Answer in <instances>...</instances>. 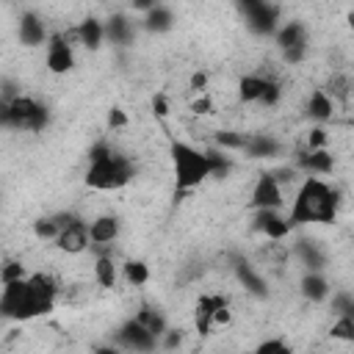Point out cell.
<instances>
[{
  "mask_svg": "<svg viewBox=\"0 0 354 354\" xmlns=\"http://www.w3.org/2000/svg\"><path fill=\"white\" fill-rule=\"evenodd\" d=\"M55 246H58L61 252H66V254H80V252H86V249H88V224L75 216L66 227H61V232H58V238H55Z\"/></svg>",
  "mask_w": 354,
  "mask_h": 354,
  "instance_id": "11",
  "label": "cell"
},
{
  "mask_svg": "<svg viewBox=\"0 0 354 354\" xmlns=\"http://www.w3.org/2000/svg\"><path fill=\"white\" fill-rule=\"evenodd\" d=\"M152 111H155V116H160V119L169 116V100H166V94H155V97H152Z\"/></svg>",
  "mask_w": 354,
  "mask_h": 354,
  "instance_id": "43",
  "label": "cell"
},
{
  "mask_svg": "<svg viewBox=\"0 0 354 354\" xmlns=\"http://www.w3.org/2000/svg\"><path fill=\"white\" fill-rule=\"evenodd\" d=\"M188 88L196 91V94H205V88H207V72H194L191 80H188Z\"/></svg>",
  "mask_w": 354,
  "mask_h": 354,
  "instance_id": "42",
  "label": "cell"
},
{
  "mask_svg": "<svg viewBox=\"0 0 354 354\" xmlns=\"http://www.w3.org/2000/svg\"><path fill=\"white\" fill-rule=\"evenodd\" d=\"M50 310H53V304L41 301L30 290L28 277L25 279H17V282H8L0 290V318H8V321H30V318L47 315Z\"/></svg>",
  "mask_w": 354,
  "mask_h": 354,
  "instance_id": "4",
  "label": "cell"
},
{
  "mask_svg": "<svg viewBox=\"0 0 354 354\" xmlns=\"http://www.w3.org/2000/svg\"><path fill=\"white\" fill-rule=\"evenodd\" d=\"M241 14L246 17V28L257 36H274L279 28V8L263 0H246L238 6Z\"/></svg>",
  "mask_w": 354,
  "mask_h": 354,
  "instance_id": "6",
  "label": "cell"
},
{
  "mask_svg": "<svg viewBox=\"0 0 354 354\" xmlns=\"http://www.w3.org/2000/svg\"><path fill=\"white\" fill-rule=\"evenodd\" d=\"M277 39V47L282 50V58L288 64H299L304 61V53H307V28L301 22H282L274 33Z\"/></svg>",
  "mask_w": 354,
  "mask_h": 354,
  "instance_id": "7",
  "label": "cell"
},
{
  "mask_svg": "<svg viewBox=\"0 0 354 354\" xmlns=\"http://www.w3.org/2000/svg\"><path fill=\"white\" fill-rule=\"evenodd\" d=\"M8 100H11V97H3V94H0V127H11V108H8Z\"/></svg>",
  "mask_w": 354,
  "mask_h": 354,
  "instance_id": "45",
  "label": "cell"
},
{
  "mask_svg": "<svg viewBox=\"0 0 354 354\" xmlns=\"http://www.w3.org/2000/svg\"><path fill=\"white\" fill-rule=\"evenodd\" d=\"M171 25H174L171 8L160 6V3H152V8L144 11V28L149 33H166V30H171Z\"/></svg>",
  "mask_w": 354,
  "mask_h": 354,
  "instance_id": "21",
  "label": "cell"
},
{
  "mask_svg": "<svg viewBox=\"0 0 354 354\" xmlns=\"http://www.w3.org/2000/svg\"><path fill=\"white\" fill-rule=\"evenodd\" d=\"M299 254L304 257V263H307V268H310V271H318V268H324V254H318L313 243L307 246V241H301V243H299Z\"/></svg>",
  "mask_w": 354,
  "mask_h": 354,
  "instance_id": "36",
  "label": "cell"
},
{
  "mask_svg": "<svg viewBox=\"0 0 354 354\" xmlns=\"http://www.w3.org/2000/svg\"><path fill=\"white\" fill-rule=\"evenodd\" d=\"M337 205H340L337 188H332L321 177H304V183L299 185V191L293 196L288 221H290V227L329 224L337 216Z\"/></svg>",
  "mask_w": 354,
  "mask_h": 354,
  "instance_id": "1",
  "label": "cell"
},
{
  "mask_svg": "<svg viewBox=\"0 0 354 354\" xmlns=\"http://www.w3.org/2000/svg\"><path fill=\"white\" fill-rule=\"evenodd\" d=\"M224 301H227L224 296H213V293H202V296L196 299L194 326H196L199 335H210V329H213V310H216L218 304H224Z\"/></svg>",
  "mask_w": 354,
  "mask_h": 354,
  "instance_id": "15",
  "label": "cell"
},
{
  "mask_svg": "<svg viewBox=\"0 0 354 354\" xmlns=\"http://www.w3.org/2000/svg\"><path fill=\"white\" fill-rule=\"evenodd\" d=\"M94 354H122V351H119L116 346H100V348H97Z\"/></svg>",
  "mask_w": 354,
  "mask_h": 354,
  "instance_id": "47",
  "label": "cell"
},
{
  "mask_svg": "<svg viewBox=\"0 0 354 354\" xmlns=\"http://www.w3.org/2000/svg\"><path fill=\"white\" fill-rule=\"evenodd\" d=\"M296 169L307 177H324L335 169V158L329 149H304L296 155Z\"/></svg>",
  "mask_w": 354,
  "mask_h": 354,
  "instance_id": "12",
  "label": "cell"
},
{
  "mask_svg": "<svg viewBox=\"0 0 354 354\" xmlns=\"http://www.w3.org/2000/svg\"><path fill=\"white\" fill-rule=\"evenodd\" d=\"M183 343V332L180 329H166L163 335V348H177Z\"/></svg>",
  "mask_w": 354,
  "mask_h": 354,
  "instance_id": "44",
  "label": "cell"
},
{
  "mask_svg": "<svg viewBox=\"0 0 354 354\" xmlns=\"http://www.w3.org/2000/svg\"><path fill=\"white\" fill-rule=\"evenodd\" d=\"M122 277H124L127 285L141 288V285L149 282V266H147L144 260H127V263L122 266Z\"/></svg>",
  "mask_w": 354,
  "mask_h": 354,
  "instance_id": "28",
  "label": "cell"
},
{
  "mask_svg": "<svg viewBox=\"0 0 354 354\" xmlns=\"http://www.w3.org/2000/svg\"><path fill=\"white\" fill-rule=\"evenodd\" d=\"M61 232V224L55 221V216H44V218H36L33 221V235L39 241H55Z\"/></svg>",
  "mask_w": 354,
  "mask_h": 354,
  "instance_id": "31",
  "label": "cell"
},
{
  "mask_svg": "<svg viewBox=\"0 0 354 354\" xmlns=\"http://www.w3.org/2000/svg\"><path fill=\"white\" fill-rule=\"evenodd\" d=\"M213 144H216V149H241L243 152V144H246V133H235V130H218L216 136H213Z\"/></svg>",
  "mask_w": 354,
  "mask_h": 354,
  "instance_id": "30",
  "label": "cell"
},
{
  "mask_svg": "<svg viewBox=\"0 0 354 354\" xmlns=\"http://www.w3.org/2000/svg\"><path fill=\"white\" fill-rule=\"evenodd\" d=\"M299 288H301V296L310 299V301H324L329 296V282H326V277L321 271H307L301 277Z\"/></svg>",
  "mask_w": 354,
  "mask_h": 354,
  "instance_id": "22",
  "label": "cell"
},
{
  "mask_svg": "<svg viewBox=\"0 0 354 354\" xmlns=\"http://www.w3.org/2000/svg\"><path fill=\"white\" fill-rule=\"evenodd\" d=\"M19 41L25 47H39V44L47 41V28L33 11H25L19 17Z\"/></svg>",
  "mask_w": 354,
  "mask_h": 354,
  "instance_id": "16",
  "label": "cell"
},
{
  "mask_svg": "<svg viewBox=\"0 0 354 354\" xmlns=\"http://www.w3.org/2000/svg\"><path fill=\"white\" fill-rule=\"evenodd\" d=\"M254 354H293V351L282 337H268L254 348Z\"/></svg>",
  "mask_w": 354,
  "mask_h": 354,
  "instance_id": "37",
  "label": "cell"
},
{
  "mask_svg": "<svg viewBox=\"0 0 354 354\" xmlns=\"http://www.w3.org/2000/svg\"><path fill=\"white\" fill-rule=\"evenodd\" d=\"M307 149H326V130H324V127L310 130V136H307Z\"/></svg>",
  "mask_w": 354,
  "mask_h": 354,
  "instance_id": "39",
  "label": "cell"
},
{
  "mask_svg": "<svg viewBox=\"0 0 354 354\" xmlns=\"http://www.w3.org/2000/svg\"><path fill=\"white\" fill-rule=\"evenodd\" d=\"M28 285H30V290H33L41 301H47V304H53V307H55L58 282H55L50 274H28Z\"/></svg>",
  "mask_w": 354,
  "mask_h": 354,
  "instance_id": "24",
  "label": "cell"
},
{
  "mask_svg": "<svg viewBox=\"0 0 354 354\" xmlns=\"http://www.w3.org/2000/svg\"><path fill=\"white\" fill-rule=\"evenodd\" d=\"M235 277H238V282H241L252 296H257V299H266V296H268L266 279H263L246 260H238V263H235Z\"/></svg>",
  "mask_w": 354,
  "mask_h": 354,
  "instance_id": "19",
  "label": "cell"
},
{
  "mask_svg": "<svg viewBox=\"0 0 354 354\" xmlns=\"http://www.w3.org/2000/svg\"><path fill=\"white\" fill-rule=\"evenodd\" d=\"M351 310H354V301H351L348 293H335L332 296V313L335 315H351Z\"/></svg>",
  "mask_w": 354,
  "mask_h": 354,
  "instance_id": "38",
  "label": "cell"
},
{
  "mask_svg": "<svg viewBox=\"0 0 354 354\" xmlns=\"http://www.w3.org/2000/svg\"><path fill=\"white\" fill-rule=\"evenodd\" d=\"M332 340L351 343L354 340V315H337L332 324Z\"/></svg>",
  "mask_w": 354,
  "mask_h": 354,
  "instance_id": "32",
  "label": "cell"
},
{
  "mask_svg": "<svg viewBox=\"0 0 354 354\" xmlns=\"http://www.w3.org/2000/svg\"><path fill=\"white\" fill-rule=\"evenodd\" d=\"M108 124H111V127H124V124H127L124 111H122V108H111V113H108Z\"/></svg>",
  "mask_w": 354,
  "mask_h": 354,
  "instance_id": "46",
  "label": "cell"
},
{
  "mask_svg": "<svg viewBox=\"0 0 354 354\" xmlns=\"http://www.w3.org/2000/svg\"><path fill=\"white\" fill-rule=\"evenodd\" d=\"M254 210H279L285 205V196H282V185L274 180L271 171H263L254 185H252V202H249Z\"/></svg>",
  "mask_w": 354,
  "mask_h": 354,
  "instance_id": "8",
  "label": "cell"
},
{
  "mask_svg": "<svg viewBox=\"0 0 354 354\" xmlns=\"http://www.w3.org/2000/svg\"><path fill=\"white\" fill-rule=\"evenodd\" d=\"M307 113H310V119H315V122H329L332 113H335L332 97H329L324 88H315V91L310 94V100H307Z\"/></svg>",
  "mask_w": 354,
  "mask_h": 354,
  "instance_id": "23",
  "label": "cell"
},
{
  "mask_svg": "<svg viewBox=\"0 0 354 354\" xmlns=\"http://www.w3.org/2000/svg\"><path fill=\"white\" fill-rule=\"evenodd\" d=\"M116 343L133 354H149L155 346H158V337L152 332H147L136 318L124 321L119 329H116Z\"/></svg>",
  "mask_w": 354,
  "mask_h": 354,
  "instance_id": "9",
  "label": "cell"
},
{
  "mask_svg": "<svg viewBox=\"0 0 354 354\" xmlns=\"http://www.w3.org/2000/svg\"><path fill=\"white\" fill-rule=\"evenodd\" d=\"M266 88V77L263 75H243L238 80V100L241 102H260Z\"/></svg>",
  "mask_w": 354,
  "mask_h": 354,
  "instance_id": "25",
  "label": "cell"
},
{
  "mask_svg": "<svg viewBox=\"0 0 354 354\" xmlns=\"http://www.w3.org/2000/svg\"><path fill=\"white\" fill-rule=\"evenodd\" d=\"M105 28V39L111 44H130L133 41V22L124 14H113L108 22H102Z\"/></svg>",
  "mask_w": 354,
  "mask_h": 354,
  "instance_id": "20",
  "label": "cell"
},
{
  "mask_svg": "<svg viewBox=\"0 0 354 354\" xmlns=\"http://www.w3.org/2000/svg\"><path fill=\"white\" fill-rule=\"evenodd\" d=\"M25 277H28V271H25V266H22L19 260H8V263H3V268H0V282H3V285L17 282V279H25Z\"/></svg>",
  "mask_w": 354,
  "mask_h": 354,
  "instance_id": "34",
  "label": "cell"
},
{
  "mask_svg": "<svg viewBox=\"0 0 354 354\" xmlns=\"http://www.w3.org/2000/svg\"><path fill=\"white\" fill-rule=\"evenodd\" d=\"M348 88H351V83H348V77L346 75H332L329 77V88H324L329 97H332V102L335 100H348Z\"/></svg>",
  "mask_w": 354,
  "mask_h": 354,
  "instance_id": "33",
  "label": "cell"
},
{
  "mask_svg": "<svg viewBox=\"0 0 354 354\" xmlns=\"http://www.w3.org/2000/svg\"><path fill=\"white\" fill-rule=\"evenodd\" d=\"M279 97H282V86H279V80H274V77H266V88H263L260 105L271 108V105H277V102H279Z\"/></svg>",
  "mask_w": 354,
  "mask_h": 354,
  "instance_id": "35",
  "label": "cell"
},
{
  "mask_svg": "<svg viewBox=\"0 0 354 354\" xmlns=\"http://www.w3.org/2000/svg\"><path fill=\"white\" fill-rule=\"evenodd\" d=\"M136 321H138L147 332H152L158 340H160V337L166 335V329H169V326H166V318H163L160 313H155V310H141V313L136 315Z\"/></svg>",
  "mask_w": 354,
  "mask_h": 354,
  "instance_id": "29",
  "label": "cell"
},
{
  "mask_svg": "<svg viewBox=\"0 0 354 354\" xmlns=\"http://www.w3.org/2000/svg\"><path fill=\"white\" fill-rule=\"evenodd\" d=\"M202 152H205V158H207V174H210V177H216V180H224V177L230 174V169H232L230 155H224V152H221V149H216V147L202 149Z\"/></svg>",
  "mask_w": 354,
  "mask_h": 354,
  "instance_id": "27",
  "label": "cell"
},
{
  "mask_svg": "<svg viewBox=\"0 0 354 354\" xmlns=\"http://www.w3.org/2000/svg\"><path fill=\"white\" fill-rule=\"evenodd\" d=\"M44 64L53 75H66L72 72L75 66V50L72 44L64 39V33H53L47 39V55H44Z\"/></svg>",
  "mask_w": 354,
  "mask_h": 354,
  "instance_id": "10",
  "label": "cell"
},
{
  "mask_svg": "<svg viewBox=\"0 0 354 354\" xmlns=\"http://www.w3.org/2000/svg\"><path fill=\"white\" fill-rule=\"evenodd\" d=\"M232 321V310H230V304L224 301V304H218L216 310H213V326H227Z\"/></svg>",
  "mask_w": 354,
  "mask_h": 354,
  "instance_id": "40",
  "label": "cell"
},
{
  "mask_svg": "<svg viewBox=\"0 0 354 354\" xmlns=\"http://www.w3.org/2000/svg\"><path fill=\"white\" fill-rule=\"evenodd\" d=\"M243 152L249 158H274L282 152V144L271 136H263V133H252L246 136V144H243Z\"/></svg>",
  "mask_w": 354,
  "mask_h": 354,
  "instance_id": "18",
  "label": "cell"
},
{
  "mask_svg": "<svg viewBox=\"0 0 354 354\" xmlns=\"http://www.w3.org/2000/svg\"><path fill=\"white\" fill-rule=\"evenodd\" d=\"M119 238V218L116 216H97L88 224V246H111Z\"/></svg>",
  "mask_w": 354,
  "mask_h": 354,
  "instance_id": "14",
  "label": "cell"
},
{
  "mask_svg": "<svg viewBox=\"0 0 354 354\" xmlns=\"http://www.w3.org/2000/svg\"><path fill=\"white\" fill-rule=\"evenodd\" d=\"M191 111H194V113H199V116L213 113V102H210V97H207V94H199V97L191 102Z\"/></svg>",
  "mask_w": 354,
  "mask_h": 354,
  "instance_id": "41",
  "label": "cell"
},
{
  "mask_svg": "<svg viewBox=\"0 0 354 354\" xmlns=\"http://www.w3.org/2000/svg\"><path fill=\"white\" fill-rule=\"evenodd\" d=\"M136 169L133 163L113 152L105 141H97L91 149H88V169H86V185L94 188V191H116V188H124L130 180H133Z\"/></svg>",
  "mask_w": 354,
  "mask_h": 354,
  "instance_id": "2",
  "label": "cell"
},
{
  "mask_svg": "<svg viewBox=\"0 0 354 354\" xmlns=\"http://www.w3.org/2000/svg\"><path fill=\"white\" fill-rule=\"evenodd\" d=\"M116 277H119V271H116L113 257L111 254H100L97 263H94V279H97V285L100 288H113L116 285Z\"/></svg>",
  "mask_w": 354,
  "mask_h": 354,
  "instance_id": "26",
  "label": "cell"
},
{
  "mask_svg": "<svg viewBox=\"0 0 354 354\" xmlns=\"http://www.w3.org/2000/svg\"><path fill=\"white\" fill-rule=\"evenodd\" d=\"M8 108H11V127L14 130L39 133L50 122V111L41 102H36L33 97H28V94H14L8 100Z\"/></svg>",
  "mask_w": 354,
  "mask_h": 354,
  "instance_id": "5",
  "label": "cell"
},
{
  "mask_svg": "<svg viewBox=\"0 0 354 354\" xmlns=\"http://www.w3.org/2000/svg\"><path fill=\"white\" fill-rule=\"evenodd\" d=\"M75 36H77V41H80L86 50H100V47H102V41H105V28H102V22H100V19L86 17L83 22H77Z\"/></svg>",
  "mask_w": 354,
  "mask_h": 354,
  "instance_id": "17",
  "label": "cell"
},
{
  "mask_svg": "<svg viewBox=\"0 0 354 354\" xmlns=\"http://www.w3.org/2000/svg\"><path fill=\"white\" fill-rule=\"evenodd\" d=\"M169 155H171V169H174V194L194 191L210 177L205 152L191 147L188 141L169 138Z\"/></svg>",
  "mask_w": 354,
  "mask_h": 354,
  "instance_id": "3",
  "label": "cell"
},
{
  "mask_svg": "<svg viewBox=\"0 0 354 354\" xmlns=\"http://www.w3.org/2000/svg\"><path fill=\"white\" fill-rule=\"evenodd\" d=\"M254 230L266 235L268 241H282L293 230L288 216H279V210H257L254 213Z\"/></svg>",
  "mask_w": 354,
  "mask_h": 354,
  "instance_id": "13",
  "label": "cell"
}]
</instances>
